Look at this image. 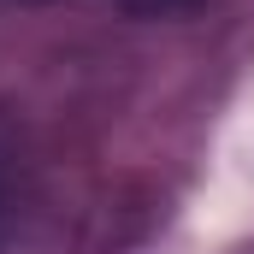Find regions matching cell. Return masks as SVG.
Segmentation results:
<instances>
[{
    "label": "cell",
    "instance_id": "cell-1",
    "mask_svg": "<svg viewBox=\"0 0 254 254\" xmlns=\"http://www.w3.org/2000/svg\"><path fill=\"white\" fill-rule=\"evenodd\" d=\"M130 12H142V18H172V12H184V6H195V0H125Z\"/></svg>",
    "mask_w": 254,
    "mask_h": 254
},
{
    "label": "cell",
    "instance_id": "cell-2",
    "mask_svg": "<svg viewBox=\"0 0 254 254\" xmlns=\"http://www.w3.org/2000/svg\"><path fill=\"white\" fill-rule=\"evenodd\" d=\"M6 195H12V136L0 125V219H6Z\"/></svg>",
    "mask_w": 254,
    "mask_h": 254
}]
</instances>
